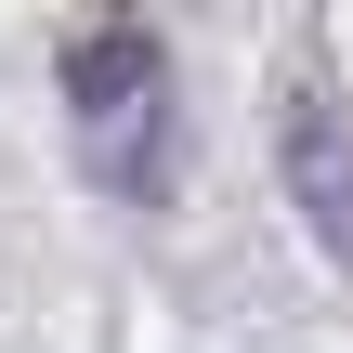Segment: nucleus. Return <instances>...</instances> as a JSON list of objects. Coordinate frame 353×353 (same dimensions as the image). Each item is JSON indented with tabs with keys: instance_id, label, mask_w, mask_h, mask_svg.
I'll list each match as a JSON object with an SVG mask.
<instances>
[{
	"instance_id": "obj_1",
	"label": "nucleus",
	"mask_w": 353,
	"mask_h": 353,
	"mask_svg": "<svg viewBox=\"0 0 353 353\" xmlns=\"http://www.w3.org/2000/svg\"><path fill=\"white\" fill-rule=\"evenodd\" d=\"M65 131H79V170L105 196H157L170 183V52L144 13H105L65 39Z\"/></svg>"
},
{
	"instance_id": "obj_2",
	"label": "nucleus",
	"mask_w": 353,
	"mask_h": 353,
	"mask_svg": "<svg viewBox=\"0 0 353 353\" xmlns=\"http://www.w3.org/2000/svg\"><path fill=\"white\" fill-rule=\"evenodd\" d=\"M275 144H288V196H301V223H314L327 249H353V118L327 105V79H301V92H288Z\"/></svg>"
}]
</instances>
